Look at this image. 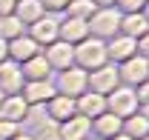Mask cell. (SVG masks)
Masks as SVG:
<instances>
[{"mask_svg": "<svg viewBox=\"0 0 149 140\" xmlns=\"http://www.w3.org/2000/svg\"><path fill=\"white\" fill-rule=\"evenodd\" d=\"M55 91H57V89H55V83H52V80H26V83H23V89H20V97L32 106V109H37V106L46 103Z\"/></svg>", "mask_w": 149, "mask_h": 140, "instance_id": "ba28073f", "label": "cell"}, {"mask_svg": "<svg viewBox=\"0 0 149 140\" xmlns=\"http://www.w3.org/2000/svg\"><path fill=\"white\" fill-rule=\"evenodd\" d=\"M74 112H77L80 117L95 120L97 114L106 112V94H97V91H89V89H86L80 97H74Z\"/></svg>", "mask_w": 149, "mask_h": 140, "instance_id": "7c38bea8", "label": "cell"}, {"mask_svg": "<svg viewBox=\"0 0 149 140\" xmlns=\"http://www.w3.org/2000/svg\"><path fill=\"white\" fill-rule=\"evenodd\" d=\"M23 83H26V80H23L20 63L3 60V63H0V91H3V94H20Z\"/></svg>", "mask_w": 149, "mask_h": 140, "instance_id": "5bb4252c", "label": "cell"}, {"mask_svg": "<svg viewBox=\"0 0 149 140\" xmlns=\"http://www.w3.org/2000/svg\"><path fill=\"white\" fill-rule=\"evenodd\" d=\"M29 114H32V106L20 94H6L3 97V103H0V117L3 120H12V123L23 126V120H29Z\"/></svg>", "mask_w": 149, "mask_h": 140, "instance_id": "4fadbf2b", "label": "cell"}, {"mask_svg": "<svg viewBox=\"0 0 149 140\" xmlns=\"http://www.w3.org/2000/svg\"><path fill=\"white\" fill-rule=\"evenodd\" d=\"M120 126H123V120L120 117H115L112 112H103V114H97L92 120V134L100 140H112L118 132H120Z\"/></svg>", "mask_w": 149, "mask_h": 140, "instance_id": "ac0fdd59", "label": "cell"}, {"mask_svg": "<svg viewBox=\"0 0 149 140\" xmlns=\"http://www.w3.org/2000/svg\"><path fill=\"white\" fill-rule=\"evenodd\" d=\"M12 15H15L23 26H32V23H35V20H40L46 12H43L40 0H17V6H15V12H12Z\"/></svg>", "mask_w": 149, "mask_h": 140, "instance_id": "44dd1931", "label": "cell"}, {"mask_svg": "<svg viewBox=\"0 0 149 140\" xmlns=\"http://www.w3.org/2000/svg\"><path fill=\"white\" fill-rule=\"evenodd\" d=\"M112 140H132V137H129V134H123V132H118V134H115Z\"/></svg>", "mask_w": 149, "mask_h": 140, "instance_id": "8d00e7d4", "label": "cell"}, {"mask_svg": "<svg viewBox=\"0 0 149 140\" xmlns=\"http://www.w3.org/2000/svg\"><path fill=\"white\" fill-rule=\"evenodd\" d=\"M86 86H89V91H97V94H109L115 86H120L118 66H115V63H103V66H97V69L86 71Z\"/></svg>", "mask_w": 149, "mask_h": 140, "instance_id": "5b68a950", "label": "cell"}, {"mask_svg": "<svg viewBox=\"0 0 149 140\" xmlns=\"http://www.w3.org/2000/svg\"><path fill=\"white\" fill-rule=\"evenodd\" d=\"M40 54L46 57V63L52 66V71H63V69L72 66V46H69L66 40H55V43L43 46Z\"/></svg>", "mask_w": 149, "mask_h": 140, "instance_id": "9c48e42d", "label": "cell"}, {"mask_svg": "<svg viewBox=\"0 0 149 140\" xmlns=\"http://www.w3.org/2000/svg\"><path fill=\"white\" fill-rule=\"evenodd\" d=\"M57 129H60V123L52 120V117H35V123H32V140H60V134H57Z\"/></svg>", "mask_w": 149, "mask_h": 140, "instance_id": "7402d4cb", "label": "cell"}, {"mask_svg": "<svg viewBox=\"0 0 149 140\" xmlns=\"http://www.w3.org/2000/svg\"><path fill=\"white\" fill-rule=\"evenodd\" d=\"M3 97H6V94H3V91H0V103H3Z\"/></svg>", "mask_w": 149, "mask_h": 140, "instance_id": "f35d334b", "label": "cell"}, {"mask_svg": "<svg viewBox=\"0 0 149 140\" xmlns=\"http://www.w3.org/2000/svg\"><path fill=\"white\" fill-rule=\"evenodd\" d=\"M138 106L141 103H138V94H135L132 86H123V83H120V86H115L109 94H106V112H112V114L120 117V120L129 117V114H135Z\"/></svg>", "mask_w": 149, "mask_h": 140, "instance_id": "3957f363", "label": "cell"}, {"mask_svg": "<svg viewBox=\"0 0 149 140\" xmlns=\"http://www.w3.org/2000/svg\"><path fill=\"white\" fill-rule=\"evenodd\" d=\"M118 77L123 86H141L143 80H149V60L141 57V54H132L129 60L118 63Z\"/></svg>", "mask_w": 149, "mask_h": 140, "instance_id": "8992f818", "label": "cell"}, {"mask_svg": "<svg viewBox=\"0 0 149 140\" xmlns=\"http://www.w3.org/2000/svg\"><path fill=\"white\" fill-rule=\"evenodd\" d=\"M146 0H115V9L120 15H132V12H141Z\"/></svg>", "mask_w": 149, "mask_h": 140, "instance_id": "484cf974", "label": "cell"}, {"mask_svg": "<svg viewBox=\"0 0 149 140\" xmlns=\"http://www.w3.org/2000/svg\"><path fill=\"white\" fill-rule=\"evenodd\" d=\"M17 6V0H0V15H12Z\"/></svg>", "mask_w": 149, "mask_h": 140, "instance_id": "4dcf8cb0", "label": "cell"}, {"mask_svg": "<svg viewBox=\"0 0 149 140\" xmlns=\"http://www.w3.org/2000/svg\"><path fill=\"white\" fill-rule=\"evenodd\" d=\"M12 140H32V134H29V132H17Z\"/></svg>", "mask_w": 149, "mask_h": 140, "instance_id": "e575fe53", "label": "cell"}, {"mask_svg": "<svg viewBox=\"0 0 149 140\" xmlns=\"http://www.w3.org/2000/svg\"><path fill=\"white\" fill-rule=\"evenodd\" d=\"M17 132H23L20 123H12V120H3V117H0V140H12Z\"/></svg>", "mask_w": 149, "mask_h": 140, "instance_id": "4316f807", "label": "cell"}, {"mask_svg": "<svg viewBox=\"0 0 149 140\" xmlns=\"http://www.w3.org/2000/svg\"><path fill=\"white\" fill-rule=\"evenodd\" d=\"M141 140H149V134H146V137H141Z\"/></svg>", "mask_w": 149, "mask_h": 140, "instance_id": "ab89813d", "label": "cell"}, {"mask_svg": "<svg viewBox=\"0 0 149 140\" xmlns=\"http://www.w3.org/2000/svg\"><path fill=\"white\" fill-rule=\"evenodd\" d=\"M97 9H106V6H115V0H92Z\"/></svg>", "mask_w": 149, "mask_h": 140, "instance_id": "d6a6232c", "label": "cell"}, {"mask_svg": "<svg viewBox=\"0 0 149 140\" xmlns=\"http://www.w3.org/2000/svg\"><path fill=\"white\" fill-rule=\"evenodd\" d=\"M20 35H26V26L15 15H0V37L3 40H15Z\"/></svg>", "mask_w": 149, "mask_h": 140, "instance_id": "cb8c5ba5", "label": "cell"}, {"mask_svg": "<svg viewBox=\"0 0 149 140\" xmlns=\"http://www.w3.org/2000/svg\"><path fill=\"white\" fill-rule=\"evenodd\" d=\"M120 132L129 134L132 140H141V137H146V134H149V120L141 114V112H135V114H129V117H123Z\"/></svg>", "mask_w": 149, "mask_h": 140, "instance_id": "603a6c76", "label": "cell"}, {"mask_svg": "<svg viewBox=\"0 0 149 140\" xmlns=\"http://www.w3.org/2000/svg\"><path fill=\"white\" fill-rule=\"evenodd\" d=\"M135 94H138V103H146L149 100V80H143L141 86H135Z\"/></svg>", "mask_w": 149, "mask_h": 140, "instance_id": "f1b7e54d", "label": "cell"}, {"mask_svg": "<svg viewBox=\"0 0 149 140\" xmlns=\"http://www.w3.org/2000/svg\"><path fill=\"white\" fill-rule=\"evenodd\" d=\"M141 15H143V17H146V23H149V0L143 3V9H141Z\"/></svg>", "mask_w": 149, "mask_h": 140, "instance_id": "d590c367", "label": "cell"}, {"mask_svg": "<svg viewBox=\"0 0 149 140\" xmlns=\"http://www.w3.org/2000/svg\"><path fill=\"white\" fill-rule=\"evenodd\" d=\"M89 35L97 37V40H109V37L118 35V26H120V12L115 6H106V9H95L89 15Z\"/></svg>", "mask_w": 149, "mask_h": 140, "instance_id": "7a4b0ae2", "label": "cell"}, {"mask_svg": "<svg viewBox=\"0 0 149 140\" xmlns=\"http://www.w3.org/2000/svg\"><path fill=\"white\" fill-rule=\"evenodd\" d=\"M43 109H46V117H52V120L63 123L66 117H72V114H77L74 112V97H66V94H52L46 103H43Z\"/></svg>", "mask_w": 149, "mask_h": 140, "instance_id": "2e32d148", "label": "cell"}, {"mask_svg": "<svg viewBox=\"0 0 149 140\" xmlns=\"http://www.w3.org/2000/svg\"><path fill=\"white\" fill-rule=\"evenodd\" d=\"M35 54H40V46H37L29 35H20V37H15V40H9V60L26 63V60H32Z\"/></svg>", "mask_w": 149, "mask_h": 140, "instance_id": "e0dca14e", "label": "cell"}, {"mask_svg": "<svg viewBox=\"0 0 149 140\" xmlns=\"http://www.w3.org/2000/svg\"><path fill=\"white\" fill-rule=\"evenodd\" d=\"M138 112H141V114H143V117L149 120V100H146V103H141V106H138Z\"/></svg>", "mask_w": 149, "mask_h": 140, "instance_id": "836d02e7", "label": "cell"}, {"mask_svg": "<svg viewBox=\"0 0 149 140\" xmlns=\"http://www.w3.org/2000/svg\"><path fill=\"white\" fill-rule=\"evenodd\" d=\"M132 54H138V40L135 37H126V35H118L115 37H109L106 40V60L109 63H123V60H129Z\"/></svg>", "mask_w": 149, "mask_h": 140, "instance_id": "52a82bcc", "label": "cell"}, {"mask_svg": "<svg viewBox=\"0 0 149 140\" xmlns=\"http://www.w3.org/2000/svg\"><path fill=\"white\" fill-rule=\"evenodd\" d=\"M95 9L97 6H95L92 0H69L66 9H63V15L66 17H77V20H89V15H92Z\"/></svg>", "mask_w": 149, "mask_h": 140, "instance_id": "d4e9b609", "label": "cell"}, {"mask_svg": "<svg viewBox=\"0 0 149 140\" xmlns=\"http://www.w3.org/2000/svg\"><path fill=\"white\" fill-rule=\"evenodd\" d=\"M26 35L43 49V46H49V43L57 40V20L52 17V15H43V17L35 20L32 26H26Z\"/></svg>", "mask_w": 149, "mask_h": 140, "instance_id": "30bf717a", "label": "cell"}, {"mask_svg": "<svg viewBox=\"0 0 149 140\" xmlns=\"http://www.w3.org/2000/svg\"><path fill=\"white\" fill-rule=\"evenodd\" d=\"M55 89L57 94H66V97H80L83 91H86V71L77 69V66H69V69L57 71V80H55Z\"/></svg>", "mask_w": 149, "mask_h": 140, "instance_id": "277c9868", "label": "cell"}, {"mask_svg": "<svg viewBox=\"0 0 149 140\" xmlns=\"http://www.w3.org/2000/svg\"><path fill=\"white\" fill-rule=\"evenodd\" d=\"M138 54L149 60V32H146L143 37H138Z\"/></svg>", "mask_w": 149, "mask_h": 140, "instance_id": "f546056e", "label": "cell"}, {"mask_svg": "<svg viewBox=\"0 0 149 140\" xmlns=\"http://www.w3.org/2000/svg\"><path fill=\"white\" fill-rule=\"evenodd\" d=\"M57 134H60V140H86L92 134V120L80 117V114H72V117H66L60 123Z\"/></svg>", "mask_w": 149, "mask_h": 140, "instance_id": "9a60e30c", "label": "cell"}, {"mask_svg": "<svg viewBox=\"0 0 149 140\" xmlns=\"http://www.w3.org/2000/svg\"><path fill=\"white\" fill-rule=\"evenodd\" d=\"M118 32L120 35H126V37H143L149 32V23L146 17L141 15V12H132V15H120V26H118Z\"/></svg>", "mask_w": 149, "mask_h": 140, "instance_id": "ffe728a7", "label": "cell"}, {"mask_svg": "<svg viewBox=\"0 0 149 140\" xmlns=\"http://www.w3.org/2000/svg\"><path fill=\"white\" fill-rule=\"evenodd\" d=\"M72 63L83 71H92L97 66H103V63H109L106 60V40H97V37L89 35L86 40L74 43L72 46Z\"/></svg>", "mask_w": 149, "mask_h": 140, "instance_id": "6da1fadb", "label": "cell"}, {"mask_svg": "<svg viewBox=\"0 0 149 140\" xmlns=\"http://www.w3.org/2000/svg\"><path fill=\"white\" fill-rule=\"evenodd\" d=\"M86 140H100V137H95V134H89V137H86Z\"/></svg>", "mask_w": 149, "mask_h": 140, "instance_id": "74e56055", "label": "cell"}, {"mask_svg": "<svg viewBox=\"0 0 149 140\" xmlns=\"http://www.w3.org/2000/svg\"><path fill=\"white\" fill-rule=\"evenodd\" d=\"M86 37H89V23L86 20L66 17V15H63V20H57V40H66L69 46H74Z\"/></svg>", "mask_w": 149, "mask_h": 140, "instance_id": "8fae6325", "label": "cell"}, {"mask_svg": "<svg viewBox=\"0 0 149 140\" xmlns=\"http://www.w3.org/2000/svg\"><path fill=\"white\" fill-rule=\"evenodd\" d=\"M66 3H69V0H40V6H43L46 15H63Z\"/></svg>", "mask_w": 149, "mask_h": 140, "instance_id": "83f0119b", "label": "cell"}, {"mask_svg": "<svg viewBox=\"0 0 149 140\" xmlns=\"http://www.w3.org/2000/svg\"><path fill=\"white\" fill-rule=\"evenodd\" d=\"M3 60H9V40L0 37V63H3Z\"/></svg>", "mask_w": 149, "mask_h": 140, "instance_id": "1f68e13d", "label": "cell"}, {"mask_svg": "<svg viewBox=\"0 0 149 140\" xmlns=\"http://www.w3.org/2000/svg\"><path fill=\"white\" fill-rule=\"evenodd\" d=\"M20 71H23V80H52V66L46 63L43 54H35L32 60L20 63Z\"/></svg>", "mask_w": 149, "mask_h": 140, "instance_id": "d6986e66", "label": "cell"}]
</instances>
